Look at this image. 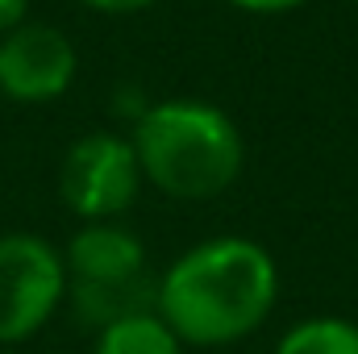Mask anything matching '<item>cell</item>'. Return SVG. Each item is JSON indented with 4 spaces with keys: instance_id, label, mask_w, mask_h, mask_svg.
Returning a JSON list of instances; mask_svg holds the SVG:
<instances>
[{
    "instance_id": "52a82bcc",
    "label": "cell",
    "mask_w": 358,
    "mask_h": 354,
    "mask_svg": "<svg viewBox=\"0 0 358 354\" xmlns=\"http://www.w3.org/2000/svg\"><path fill=\"white\" fill-rule=\"evenodd\" d=\"M92 354H183V342L159 313H134L96 330Z\"/></svg>"
},
{
    "instance_id": "3957f363",
    "label": "cell",
    "mask_w": 358,
    "mask_h": 354,
    "mask_svg": "<svg viewBox=\"0 0 358 354\" xmlns=\"http://www.w3.org/2000/svg\"><path fill=\"white\" fill-rule=\"evenodd\" d=\"M67 263V300L76 317L104 330L134 313H155L159 275H150V259L142 238L121 221H84L63 246Z\"/></svg>"
},
{
    "instance_id": "7c38bea8",
    "label": "cell",
    "mask_w": 358,
    "mask_h": 354,
    "mask_svg": "<svg viewBox=\"0 0 358 354\" xmlns=\"http://www.w3.org/2000/svg\"><path fill=\"white\" fill-rule=\"evenodd\" d=\"M350 4H358V0H350Z\"/></svg>"
},
{
    "instance_id": "277c9868",
    "label": "cell",
    "mask_w": 358,
    "mask_h": 354,
    "mask_svg": "<svg viewBox=\"0 0 358 354\" xmlns=\"http://www.w3.org/2000/svg\"><path fill=\"white\" fill-rule=\"evenodd\" d=\"M67 304V263L42 234H0V346L29 342Z\"/></svg>"
},
{
    "instance_id": "8fae6325",
    "label": "cell",
    "mask_w": 358,
    "mask_h": 354,
    "mask_svg": "<svg viewBox=\"0 0 358 354\" xmlns=\"http://www.w3.org/2000/svg\"><path fill=\"white\" fill-rule=\"evenodd\" d=\"M21 21H29V0H0V38Z\"/></svg>"
},
{
    "instance_id": "ba28073f",
    "label": "cell",
    "mask_w": 358,
    "mask_h": 354,
    "mask_svg": "<svg viewBox=\"0 0 358 354\" xmlns=\"http://www.w3.org/2000/svg\"><path fill=\"white\" fill-rule=\"evenodd\" d=\"M275 354H358V321L350 317H304L275 342Z\"/></svg>"
},
{
    "instance_id": "8992f818",
    "label": "cell",
    "mask_w": 358,
    "mask_h": 354,
    "mask_svg": "<svg viewBox=\"0 0 358 354\" xmlns=\"http://www.w3.org/2000/svg\"><path fill=\"white\" fill-rule=\"evenodd\" d=\"M80 71L76 42L46 21H21L0 38V96L17 104H50L67 96Z\"/></svg>"
},
{
    "instance_id": "5b68a950",
    "label": "cell",
    "mask_w": 358,
    "mask_h": 354,
    "mask_svg": "<svg viewBox=\"0 0 358 354\" xmlns=\"http://www.w3.org/2000/svg\"><path fill=\"white\" fill-rule=\"evenodd\" d=\"M138 150L125 134L92 129L76 138L59 167V200L80 221H117L142 192Z\"/></svg>"
},
{
    "instance_id": "7a4b0ae2",
    "label": "cell",
    "mask_w": 358,
    "mask_h": 354,
    "mask_svg": "<svg viewBox=\"0 0 358 354\" xmlns=\"http://www.w3.org/2000/svg\"><path fill=\"white\" fill-rule=\"evenodd\" d=\"M142 179L171 200H217L225 196L246 163V142L238 121L192 96L150 100L134 117L129 134Z\"/></svg>"
},
{
    "instance_id": "9c48e42d",
    "label": "cell",
    "mask_w": 358,
    "mask_h": 354,
    "mask_svg": "<svg viewBox=\"0 0 358 354\" xmlns=\"http://www.w3.org/2000/svg\"><path fill=\"white\" fill-rule=\"evenodd\" d=\"M80 4L92 8V13H104V17H129V13L150 8L155 0H80Z\"/></svg>"
},
{
    "instance_id": "30bf717a",
    "label": "cell",
    "mask_w": 358,
    "mask_h": 354,
    "mask_svg": "<svg viewBox=\"0 0 358 354\" xmlns=\"http://www.w3.org/2000/svg\"><path fill=\"white\" fill-rule=\"evenodd\" d=\"M234 8L242 13H263V17H275V13H292V8H304L308 0H229Z\"/></svg>"
},
{
    "instance_id": "6da1fadb",
    "label": "cell",
    "mask_w": 358,
    "mask_h": 354,
    "mask_svg": "<svg viewBox=\"0 0 358 354\" xmlns=\"http://www.w3.org/2000/svg\"><path fill=\"white\" fill-rule=\"evenodd\" d=\"M279 300V267L255 238L196 242L159 275L155 313L183 346H234L250 338Z\"/></svg>"
}]
</instances>
